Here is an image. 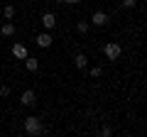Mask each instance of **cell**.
<instances>
[{"mask_svg":"<svg viewBox=\"0 0 147 137\" xmlns=\"http://www.w3.org/2000/svg\"><path fill=\"white\" fill-rule=\"evenodd\" d=\"M22 61H25V68H27V71H32V74L39 68V59H34V56H25Z\"/></svg>","mask_w":147,"mask_h":137,"instance_id":"obj_7","label":"cell"},{"mask_svg":"<svg viewBox=\"0 0 147 137\" xmlns=\"http://www.w3.org/2000/svg\"><path fill=\"white\" fill-rule=\"evenodd\" d=\"M100 135H103V137H110V135H113V130H110V127H108V125H105V127H103V130H100Z\"/></svg>","mask_w":147,"mask_h":137,"instance_id":"obj_15","label":"cell"},{"mask_svg":"<svg viewBox=\"0 0 147 137\" xmlns=\"http://www.w3.org/2000/svg\"><path fill=\"white\" fill-rule=\"evenodd\" d=\"M3 15H5L7 20H12V17H15V5H5V10H3Z\"/></svg>","mask_w":147,"mask_h":137,"instance_id":"obj_11","label":"cell"},{"mask_svg":"<svg viewBox=\"0 0 147 137\" xmlns=\"http://www.w3.org/2000/svg\"><path fill=\"white\" fill-rule=\"evenodd\" d=\"M88 22H79V25H76V32H79V34H86V32H88Z\"/></svg>","mask_w":147,"mask_h":137,"instance_id":"obj_12","label":"cell"},{"mask_svg":"<svg viewBox=\"0 0 147 137\" xmlns=\"http://www.w3.org/2000/svg\"><path fill=\"white\" fill-rule=\"evenodd\" d=\"M42 25H44L47 32H52L54 27H57V15H54V12H44L42 15Z\"/></svg>","mask_w":147,"mask_h":137,"instance_id":"obj_3","label":"cell"},{"mask_svg":"<svg viewBox=\"0 0 147 137\" xmlns=\"http://www.w3.org/2000/svg\"><path fill=\"white\" fill-rule=\"evenodd\" d=\"M120 52H123V49H120V44H118V42H108L103 47V54L110 59V61H115V59L120 56Z\"/></svg>","mask_w":147,"mask_h":137,"instance_id":"obj_2","label":"cell"},{"mask_svg":"<svg viewBox=\"0 0 147 137\" xmlns=\"http://www.w3.org/2000/svg\"><path fill=\"white\" fill-rule=\"evenodd\" d=\"M12 56L15 59H25L27 56V47L25 44H12Z\"/></svg>","mask_w":147,"mask_h":137,"instance_id":"obj_8","label":"cell"},{"mask_svg":"<svg viewBox=\"0 0 147 137\" xmlns=\"http://www.w3.org/2000/svg\"><path fill=\"white\" fill-rule=\"evenodd\" d=\"M120 3H123L125 7H135V5H137V0H120Z\"/></svg>","mask_w":147,"mask_h":137,"instance_id":"obj_14","label":"cell"},{"mask_svg":"<svg viewBox=\"0 0 147 137\" xmlns=\"http://www.w3.org/2000/svg\"><path fill=\"white\" fill-rule=\"evenodd\" d=\"M20 103H22V105H27V108H30V105H34V103H37V95H34V91H32V88H27L25 93L20 95Z\"/></svg>","mask_w":147,"mask_h":137,"instance_id":"obj_5","label":"cell"},{"mask_svg":"<svg viewBox=\"0 0 147 137\" xmlns=\"http://www.w3.org/2000/svg\"><path fill=\"white\" fill-rule=\"evenodd\" d=\"M100 74H103V68H100V66H93V68H91V76H93V79H98Z\"/></svg>","mask_w":147,"mask_h":137,"instance_id":"obj_13","label":"cell"},{"mask_svg":"<svg viewBox=\"0 0 147 137\" xmlns=\"http://www.w3.org/2000/svg\"><path fill=\"white\" fill-rule=\"evenodd\" d=\"M0 34H3V37H12V34H15V25H12V22H5V25L0 27Z\"/></svg>","mask_w":147,"mask_h":137,"instance_id":"obj_9","label":"cell"},{"mask_svg":"<svg viewBox=\"0 0 147 137\" xmlns=\"http://www.w3.org/2000/svg\"><path fill=\"white\" fill-rule=\"evenodd\" d=\"M25 132L27 135H39L42 132V122H39V118H34V115H30L25 120Z\"/></svg>","mask_w":147,"mask_h":137,"instance_id":"obj_1","label":"cell"},{"mask_svg":"<svg viewBox=\"0 0 147 137\" xmlns=\"http://www.w3.org/2000/svg\"><path fill=\"white\" fill-rule=\"evenodd\" d=\"M74 64H76V68H86V64H88L86 54H76V56H74Z\"/></svg>","mask_w":147,"mask_h":137,"instance_id":"obj_10","label":"cell"},{"mask_svg":"<svg viewBox=\"0 0 147 137\" xmlns=\"http://www.w3.org/2000/svg\"><path fill=\"white\" fill-rule=\"evenodd\" d=\"M34 42H37V47H42V49H49L54 39H52V34H49V32H42V34H37V39H34Z\"/></svg>","mask_w":147,"mask_h":137,"instance_id":"obj_4","label":"cell"},{"mask_svg":"<svg viewBox=\"0 0 147 137\" xmlns=\"http://www.w3.org/2000/svg\"><path fill=\"white\" fill-rule=\"evenodd\" d=\"M0 95H3V98H5V95H10V88H7V86H3V88H0Z\"/></svg>","mask_w":147,"mask_h":137,"instance_id":"obj_16","label":"cell"},{"mask_svg":"<svg viewBox=\"0 0 147 137\" xmlns=\"http://www.w3.org/2000/svg\"><path fill=\"white\" fill-rule=\"evenodd\" d=\"M108 20H110V17L105 15L103 10H96V12H93V17H91V22H93L96 27H103V25H108Z\"/></svg>","mask_w":147,"mask_h":137,"instance_id":"obj_6","label":"cell"},{"mask_svg":"<svg viewBox=\"0 0 147 137\" xmlns=\"http://www.w3.org/2000/svg\"><path fill=\"white\" fill-rule=\"evenodd\" d=\"M66 5H76V3H81V0H64Z\"/></svg>","mask_w":147,"mask_h":137,"instance_id":"obj_17","label":"cell"}]
</instances>
